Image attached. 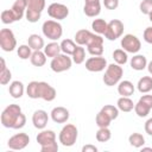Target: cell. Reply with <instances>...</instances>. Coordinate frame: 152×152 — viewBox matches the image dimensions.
Here are the masks:
<instances>
[{
  "mask_svg": "<svg viewBox=\"0 0 152 152\" xmlns=\"http://www.w3.org/2000/svg\"><path fill=\"white\" fill-rule=\"evenodd\" d=\"M1 125L6 128L20 129L26 124V116L23 114L19 104H8L1 113Z\"/></svg>",
  "mask_w": 152,
  "mask_h": 152,
  "instance_id": "6da1fadb",
  "label": "cell"
},
{
  "mask_svg": "<svg viewBox=\"0 0 152 152\" xmlns=\"http://www.w3.org/2000/svg\"><path fill=\"white\" fill-rule=\"evenodd\" d=\"M26 94L30 99H43L44 101L51 102L56 99V89L43 81H31L26 87Z\"/></svg>",
  "mask_w": 152,
  "mask_h": 152,
  "instance_id": "7a4b0ae2",
  "label": "cell"
},
{
  "mask_svg": "<svg viewBox=\"0 0 152 152\" xmlns=\"http://www.w3.org/2000/svg\"><path fill=\"white\" fill-rule=\"evenodd\" d=\"M26 2V13L25 18L28 23H37L40 17L42 12L45 8V0H25Z\"/></svg>",
  "mask_w": 152,
  "mask_h": 152,
  "instance_id": "3957f363",
  "label": "cell"
},
{
  "mask_svg": "<svg viewBox=\"0 0 152 152\" xmlns=\"http://www.w3.org/2000/svg\"><path fill=\"white\" fill-rule=\"evenodd\" d=\"M124 75V69L121 65L116 64V63H112L108 64L103 75V83L108 87H113L115 84H118L121 81V77Z\"/></svg>",
  "mask_w": 152,
  "mask_h": 152,
  "instance_id": "277c9868",
  "label": "cell"
},
{
  "mask_svg": "<svg viewBox=\"0 0 152 152\" xmlns=\"http://www.w3.org/2000/svg\"><path fill=\"white\" fill-rule=\"evenodd\" d=\"M77 137H78V129H77V127L75 125H72V124H66L61 129L59 135H58V139H59V142L63 146L70 147V146H72L76 142Z\"/></svg>",
  "mask_w": 152,
  "mask_h": 152,
  "instance_id": "5b68a950",
  "label": "cell"
},
{
  "mask_svg": "<svg viewBox=\"0 0 152 152\" xmlns=\"http://www.w3.org/2000/svg\"><path fill=\"white\" fill-rule=\"evenodd\" d=\"M42 32L44 37H46L50 40H58L63 34V27L58 23V20H45L42 26Z\"/></svg>",
  "mask_w": 152,
  "mask_h": 152,
  "instance_id": "8992f818",
  "label": "cell"
},
{
  "mask_svg": "<svg viewBox=\"0 0 152 152\" xmlns=\"http://www.w3.org/2000/svg\"><path fill=\"white\" fill-rule=\"evenodd\" d=\"M72 65V58L69 57V55H65V53H59L58 56L51 58V62H50V68L53 72H63V71H66L71 68Z\"/></svg>",
  "mask_w": 152,
  "mask_h": 152,
  "instance_id": "52a82bcc",
  "label": "cell"
},
{
  "mask_svg": "<svg viewBox=\"0 0 152 152\" xmlns=\"http://www.w3.org/2000/svg\"><path fill=\"white\" fill-rule=\"evenodd\" d=\"M0 46L6 52H11L17 48V39L12 30L2 28L0 31Z\"/></svg>",
  "mask_w": 152,
  "mask_h": 152,
  "instance_id": "ba28073f",
  "label": "cell"
},
{
  "mask_svg": "<svg viewBox=\"0 0 152 152\" xmlns=\"http://www.w3.org/2000/svg\"><path fill=\"white\" fill-rule=\"evenodd\" d=\"M124 30H125L124 23L119 19H113L107 25V30L104 32V38H107L108 40H116L118 38H120L122 36Z\"/></svg>",
  "mask_w": 152,
  "mask_h": 152,
  "instance_id": "9c48e42d",
  "label": "cell"
},
{
  "mask_svg": "<svg viewBox=\"0 0 152 152\" xmlns=\"http://www.w3.org/2000/svg\"><path fill=\"white\" fill-rule=\"evenodd\" d=\"M121 48L127 52V53H137L141 49V43L139 38L134 34L127 33L121 38Z\"/></svg>",
  "mask_w": 152,
  "mask_h": 152,
  "instance_id": "30bf717a",
  "label": "cell"
},
{
  "mask_svg": "<svg viewBox=\"0 0 152 152\" xmlns=\"http://www.w3.org/2000/svg\"><path fill=\"white\" fill-rule=\"evenodd\" d=\"M87 50L91 56H102L103 53V38L101 34L93 33L87 43Z\"/></svg>",
  "mask_w": 152,
  "mask_h": 152,
  "instance_id": "8fae6325",
  "label": "cell"
},
{
  "mask_svg": "<svg viewBox=\"0 0 152 152\" xmlns=\"http://www.w3.org/2000/svg\"><path fill=\"white\" fill-rule=\"evenodd\" d=\"M152 109V95H142L134 104V112L139 118H145Z\"/></svg>",
  "mask_w": 152,
  "mask_h": 152,
  "instance_id": "7c38bea8",
  "label": "cell"
},
{
  "mask_svg": "<svg viewBox=\"0 0 152 152\" xmlns=\"http://www.w3.org/2000/svg\"><path fill=\"white\" fill-rule=\"evenodd\" d=\"M48 14L55 20H63L69 15V8L61 2H52L48 7Z\"/></svg>",
  "mask_w": 152,
  "mask_h": 152,
  "instance_id": "4fadbf2b",
  "label": "cell"
},
{
  "mask_svg": "<svg viewBox=\"0 0 152 152\" xmlns=\"http://www.w3.org/2000/svg\"><path fill=\"white\" fill-rule=\"evenodd\" d=\"M28 142H30V137L26 133H17L8 139L7 146L11 150L20 151V150H24L28 145Z\"/></svg>",
  "mask_w": 152,
  "mask_h": 152,
  "instance_id": "5bb4252c",
  "label": "cell"
},
{
  "mask_svg": "<svg viewBox=\"0 0 152 152\" xmlns=\"http://www.w3.org/2000/svg\"><path fill=\"white\" fill-rule=\"evenodd\" d=\"M107 59L102 56H93L86 61V69L90 72H100L107 68Z\"/></svg>",
  "mask_w": 152,
  "mask_h": 152,
  "instance_id": "9a60e30c",
  "label": "cell"
},
{
  "mask_svg": "<svg viewBox=\"0 0 152 152\" xmlns=\"http://www.w3.org/2000/svg\"><path fill=\"white\" fill-rule=\"evenodd\" d=\"M36 140L40 145V147H44V146H48V145L57 142L56 141V133L52 129H42L38 133Z\"/></svg>",
  "mask_w": 152,
  "mask_h": 152,
  "instance_id": "2e32d148",
  "label": "cell"
},
{
  "mask_svg": "<svg viewBox=\"0 0 152 152\" xmlns=\"http://www.w3.org/2000/svg\"><path fill=\"white\" fill-rule=\"evenodd\" d=\"M83 12L89 18H95L101 12V1L100 0H84Z\"/></svg>",
  "mask_w": 152,
  "mask_h": 152,
  "instance_id": "e0dca14e",
  "label": "cell"
},
{
  "mask_svg": "<svg viewBox=\"0 0 152 152\" xmlns=\"http://www.w3.org/2000/svg\"><path fill=\"white\" fill-rule=\"evenodd\" d=\"M49 115L44 109H37L32 114V124L37 129H44L48 125Z\"/></svg>",
  "mask_w": 152,
  "mask_h": 152,
  "instance_id": "ac0fdd59",
  "label": "cell"
},
{
  "mask_svg": "<svg viewBox=\"0 0 152 152\" xmlns=\"http://www.w3.org/2000/svg\"><path fill=\"white\" fill-rule=\"evenodd\" d=\"M50 115H51V119H52L53 122H56V124H64V122L68 121V119L70 116V113H69V110L65 107L58 106V107L52 108Z\"/></svg>",
  "mask_w": 152,
  "mask_h": 152,
  "instance_id": "d6986e66",
  "label": "cell"
},
{
  "mask_svg": "<svg viewBox=\"0 0 152 152\" xmlns=\"http://www.w3.org/2000/svg\"><path fill=\"white\" fill-rule=\"evenodd\" d=\"M8 93L13 99H20L25 93V87H24L23 82H20V81L11 82V84L8 87Z\"/></svg>",
  "mask_w": 152,
  "mask_h": 152,
  "instance_id": "ffe728a7",
  "label": "cell"
},
{
  "mask_svg": "<svg viewBox=\"0 0 152 152\" xmlns=\"http://www.w3.org/2000/svg\"><path fill=\"white\" fill-rule=\"evenodd\" d=\"M131 68L137 71H141L147 66V59L144 55H134L129 61Z\"/></svg>",
  "mask_w": 152,
  "mask_h": 152,
  "instance_id": "44dd1931",
  "label": "cell"
},
{
  "mask_svg": "<svg viewBox=\"0 0 152 152\" xmlns=\"http://www.w3.org/2000/svg\"><path fill=\"white\" fill-rule=\"evenodd\" d=\"M134 89L135 88H134L133 83L131 81H128V80H124V81H120L118 83V93L121 96H131V95H133Z\"/></svg>",
  "mask_w": 152,
  "mask_h": 152,
  "instance_id": "7402d4cb",
  "label": "cell"
},
{
  "mask_svg": "<svg viewBox=\"0 0 152 152\" xmlns=\"http://www.w3.org/2000/svg\"><path fill=\"white\" fill-rule=\"evenodd\" d=\"M17 21H19L26 13V2L25 0H15L11 7Z\"/></svg>",
  "mask_w": 152,
  "mask_h": 152,
  "instance_id": "603a6c76",
  "label": "cell"
},
{
  "mask_svg": "<svg viewBox=\"0 0 152 152\" xmlns=\"http://www.w3.org/2000/svg\"><path fill=\"white\" fill-rule=\"evenodd\" d=\"M27 44H28V46H30L33 51H36V50H42V49H44V46H45L44 39H43L39 34H37V33H32V34L28 36V38H27Z\"/></svg>",
  "mask_w": 152,
  "mask_h": 152,
  "instance_id": "cb8c5ba5",
  "label": "cell"
},
{
  "mask_svg": "<svg viewBox=\"0 0 152 152\" xmlns=\"http://www.w3.org/2000/svg\"><path fill=\"white\" fill-rule=\"evenodd\" d=\"M134 104L132 99L129 96H121L118 99V102H116V107L119 108V110L121 112H125V113H128L131 110L134 109Z\"/></svg>",
  "mask_w": 152,
  "mask_h": 152,
  "instance_id": "d4e9b609",
  "label": "cell"
},
{
  "mask_svg": "<svg viewBox=\"0 0 152 152\" xmlns=\"http://www.w3.org/2000/svg\"><path fill=\"white\" fill-rule=\"evenodd\" d=\"M44 52H45L46 57L53 58V57L58 56V55L62 52V50H61V44H58L56 40H52L51 43H49V44H46V45L44 46Z\"/></svg>",
  "mask_w": 152,
  "mask_h": 152,
  "instance_id": "484cf974",
  "label": "cell"
},
{
  "mask_svg": "<svg viewBox=\"0 0 152 152\" xmlns=\"http://www.w3.org/2000/svg\"><path fill=\"white\" fill-rule=\"evenodd\" d=\"M30 61H31L32 65H34V66H38V68L43 66L46 63V55L42 50H36V51L32 52Z\"/></svg>",
  "mask_w": 152,
  "mask_h": 152,
  "instance_id": "4316f807",
  "label": "cell"
},
{
  "mask_svg": "<svg viewBox=\"0 0 152 152\" xmlns=\"http://www.w3.org/2000/svg\"><path fill=\"white\" fill-rule=\"evenodd\" d=\"M0 62H1V69H0V83L2 86H6L10 83L11 78H12V72L11 70L6 66V62L5 59L1 57L0 58Z\"/></svg>",
  "mask_w": 152,
  "mask_h": 152,
  "instance_id": "83f0119b",
  "label": "cell"
},
{
  "mask_svg": "<svg viewBox=\"0 0 152 152\" xmlns=\"http://www.w3.org/2000/svg\"><path fill=\"white\" fill-rule=\"evenodd\" d=\"M137 88L140 93L147 94L152 90V77L151 76H142L137 84Z\"/></svg>",
  "mask_w": 152,
  "mask_h": 152,
  "instance_id": "f1b7e54d",
  "label": "cell"
},
{
  "mask_svg": "<svg viewBox=\"0 0 152 152\" xmlns=\"http://www.w3.org/2000/svg\"><path fill=\"white\" fill-rule=\"evenodd\" d=\"M93 32H90L89 30H86V28H82V30H78L75 34V43L77 45H87L89 38L91 37Z\"/></svg>",
  "mask_w": 152,
  "mask_h": 152,
  "instance_id": "f546056e",
  "label": "cell"
},
{
  "mask_svg": "<svg viewBox=\"0 0 152 152\" xmlns=\"http://www.w3.org/2000/svg\"><path fill=\"white\" fill-rule=\"evenodd\" d=\"M107 25H108V23H107L104 19L97 18V19H94V20H93V23H91V28H93L94 33L104 34V32H106V30H107Z\"/></svg>",
  "mask_w": 152,
  "mask_h": 152,
  "instance_id": "4dcf8cb0",
  "label": "cell"
},
{
  "mask_svg": "<svg viewBox=\"0 0 152 152\" xmlns=\"http://www.w3.org/2000/svg\"><path fill=\"white\" fill-rule=\"evenodd\" d=\"M113 121V119L107 114L104 113L103 110H100L97 114H96V118H95V122L99 127H109L110 122Z\"/></svg>",
  "mask_w": 152,
  "mask_h": 152,
  "instance_id": "1f68e13d",
  "label": "cell"
},
{
  "mask_svg": "<svg viewBox=\"0 0 152 152\" xmlns=\"http://www.w3.org/2000/svg\"><path fill=\"white\" fill-rule=\"evenodd\" d=\"M77 48V44L75 43V40H71V39H63L61 42V50L63 53L65 55H69L71 56L74 53V51L76 50Z\"/></svg>",
  "mask_w": 152,
  "mask_h": 152,
  "instance_id": "d6a6232c",
  "label": "cell"
},
{
  "mask_svg": "<svg viewBox=\"0 0 152 152\" xmlns=\"http://www.w3.org/2000/svg\"><path fill=\"white\" fill-rule=\"evenodd\" d=\"M113 59L116 64L119 65H125L128 62V56L127 52L124 49H116L113 51Z\"/></svg>",
  "mask_w": 152,
  "mask_h": 152,
  "instance_id": "836d02e7",
  "label": "cell"
},
{
  "mask_svg": "<svg viewBox=\"0 0 152 152\" xmlns=\"http://www.w3.org/2000/svg\"><path fill=\"white\" fill-rule=\"evenodd\" d=\"M128 142L131 144V146H133L135 148H141L145 145V138L142 137V134L135 132L128 137Z\"/></svg>",
  "mask_w": 152,
  "mask_h": 152,
  "instance_id": "e575fe53",
  "label": "cell"
},
{
  "mask_svg": "<svg viewBox=\"0 0 152 152\" xmlns=\"http://www.w3.org/2000/svg\"><path fill=\"white\" fill-rule=\"evenodd\" d=\"M71 58H72V62L74 63L82 64L86 61V50H84V48H82V45H77L76 50L71 55Z\"/></svg>",
  "mask_w": 152,
  "mask_h": 152,
  "instance_id": "d590c367",
  "label": "cell"
},
{
  "mask_svg": "<svg viewBox=\"0 0 152 152\" xmlns=\"http://www.w3.org/2000/svg\"><path fill=\"white\" fill-rule=\"evenodd\" d=\"M112 137V132L108 127H99L97 132H96V140L100 142H106L110 139Z\"/></svg>",
  "mask_w": 152,
  "mask_h": 152,
  "instance_id": "8d00e7d4",
  "label": "cell"
},
{
  "mask_svg": "<svg viewBox=\"0 0 152 152\" xmlns=\"http://www.w3.org/2000/svg\"><path fill=\"white\" fill-rule=\"evenodd\" d=\"M32 49L28 46V44H21L19 45V48H17V53H18V57L20 59H28L31 58V55H32Z\"/></svg>",
  "mask_w": 152,
  "mask_h": 152,
  "instance_id": "74e56055",
  "label": "cell"
},
{
  "mask_svg": "<svg viewBox=\"0 0 152 152\" xmlns=\"http://www.w3.org/2000/svg\"><path fill=\"white\" fill-rule=\"evenodd\" d=\"M1 21L5 25L12 24V23L17 21V19H15V17H14V14H13V12H12L11 8L10 10H5V11L1 12Z\"/></svg>",
  "mask_w": 152,
  "mask_h": 152,
  "instance_id": "f35d334b",
  "label": "cell"
},
{
  "mask_svg": "<svg viewBox=\"0 0 152 152\" xmlns=\"http://www.w3.org/2000/svg\"><path fill=\"white\" fill-rule=\"evenodd\" d=\"M101 110H103L104 113H107L113 120H115L118 116H119V108L113 106V104H106L101 108Z\"/></svg>",
  "mask_w": 152,
  "mask_h": 152,
  "instance_id": "ab89813d",
  "label": "cell"
},
{
  "mask_svg": "<svg viewBox=\"0 0 152 152\" xmlns=\"http://www.w3.org/2000/svg\"><path fill=\"white\" fill-rule=\"evenodd\" d=\"M139 10L142 14L148 15L152 11V0H142L139 5Z\"/></svg>",
  "mask_w": 152,
  "mask_h": 152,
  "instance_id": "60d3db41",
  "label": "cell"
},
{
  "mask_svg": "<svg viewBox=\"0 0 152 152\" xmlns=\"http://www.w3.org/2000/svg\"><path fill=\"white\" fill-rule=\"evenodd\" d=\"M103 6L107 10H116L119 6V0H103Z\"/></svg>",
  "mask_w": 152,
  "mask_h": 152,
  "instance_id": "b9f144b4",
  "label": "cell"
},
{
  "mask_svg": "<svg viewBox=\"0 0 152 152\" xmlns=\"http://www.w3.org/2000/svg\"><path fill=\"white\" fill-rule=\"evenodd\" d=\"M142 37H144V40L148 44H152V26H148L144 30V33H142Z\"/></svg>",
  "mask_w": 152,
  "mask_h": 152,
  "instance_id": "7bdbcfd3",
  "label": "cell"
},
{
  "mask_svg": "<svg viewBox=\"0 0 152 152\" xmlns=\"http://www.w3.org/2000/svg\"><path fill=\"white\" fill-rule=\"evenodd\" d=\"M40 151L42 152H57L58 151V144L55 142V144H51V145L40 147Z\"/></svg>",
  "mask_w": 152,
  "mask_h": 152,
  "instance_id": "ee69618b",
  "label": "cell"
},
{
  "mask_svg": "<svg viewBox=\"0 0 152 152\" xmlns=\"http://www.w3.org/2000/svg\"><path fill=\"white\" fill-rule=\"evenodd\" d=\"M145 132L152 137V118L147 119L146 122H145Z\"/></svg>",
  "mask_w": 152,
  "mask_h": 152,
  "instance_id": "f6af8a7d",
  "label": "cell"
},
{
  "mask_svg": "<svg viewBox=\"0 0 152 152\" xmlns=\"http://www.w3.org/2000/svg\"><path fill=\"white\" fill-rule=\"evenodd\" d=\"M82 152H97V147L95 145L88 144V145H84L82 147Z\"/></svg>",
  "mask_w": 152,
  "mask_h": 152,
  "instance_id": "bcb514c9",
  "label": "cell"
},
{
  "mask_svg": "<svg viewBox=\"0 0 152 152\" xmlns=\"http://www.w3.org/2000/svg\"><path fill=\"white\" fill-rule=\"evenodd\" d=\"M147 70H148V72H150V75H152V61H150L148 63H147Z\"/></svg>",
  "mask_w": 152,
  "mask_h": 152,
  "instance_id": "7dc6e473",
  "label": "cell"
},
{
  "mask_svg": "<svg viewBox=\"0 0 152 152\" xmlns=\"http://www.w3.org/2000/svg\"><path fill=\"white\" fill-rule=\"evenodd\" d=\"M141 151H142V152H145V151H151V152H152V147H144V146H142V147H141Z\"/></svg>",
  "mask_w": 152,
  "mask_h": 152,
  "instance_id": "c3c4849f",
  "label": "cell"
},
{
  "mask_svg": "<svg viewBox=\"0 0 152 152\" xmlns=\"http://www.w3.org/2000/svg\"><path fill=\"white\" fill-rule=\"evenodd\" d=\"M148 19H150V21L152 23V11H151V13L148 14Z\"/></svg>",
  "mask_w": 152,
  "mask_h": 152,
  "instance_id": "681fc988",
  "label": "cell"
}]
</instances>
